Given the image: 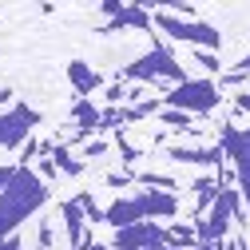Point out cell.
<instances>
[{
	"instance_id": "1",
	"label": "cell",
	"mask_w": 250,
	"mask_h": 250,
	"mask_svg": "<svg viewBox=\"0 0 250 250\" xmlns=\"http://www.w3.org/2000/svg\"><path fill=\"white\" fill-rule=\"evenodd\" d=\"M44 203H48V183L32 167H16L12 183L4 187V195H0V242L12 238L24 218H32Z\"/></svg>"
},
{
	"instance_id": "2",
	"label": "cell",
	"mask_w": 250,
	"mask_h": 250,
	"mask_svg": "<svg viewBox=\"0 0 250 250\" xmlns=\"http://www.w3.org/2000/svg\"><path fill=\"white\" fill-rule=\"evenodd\" d=\"M123 80H135V83H147V87H159V80H175V83H187V72L179 68V60L171 52V44H159L155 40V48L135 60V64L123 68Z\"/></svg>"
},
{
	"instance_id": "3",
	"label": "cell",
	"mask_w": 250,
	"mask_h": 250,
	"mask_svg": "<svg viewBox=\"0 0 250 250\" xmlns=\"http://www.w3.org/2000/svg\"><path fill=\"white\" fill-rule=\"evenodd\" d=\"M151 24H159L171 40L195 44V52H214V48H223V32H218L214 24H207V20H183V16L167 12V8H159V12H151Z\"/></svg>"
},
{
	"instance_id": "4",
	"label": "cell",
	"mask_w": 250,
	"mask_h": 250,
	"mask_svg": "<svg viewBox=\"0 0 250 250\" xmlns=\"http://www.w3.org/2000/svg\"><path fill=\"white\" fill-rule=\"evenodd\" d=\"M218 100H223V87L214 80H187L167 96V107L183 111V115H207L218 107Z\"/></svg>"
},
{
	"instance_id": "5",
	"label": "cell",
	"mask_w": 250,
	"mask_h": 250,
	"mask_svg": "<svg viewBox=\"0 0 250 250\" xmlns=\"http://www.w3.org/2000/svg\"><path fill=\"white\" fill-rule=\"evenodd\" d=\"M223 155H227V163L234 171L238 199H246V207H250V127L227 123L223 127Z\"/></svg>"
},
{
	"instance_id": "6",
	"label": "cell",
	"mask_w": 250,
	"mask_h": 250,
	"mask_svg": "<svg viewBox=\"0 0 250 250\" xmlns=\"http://www.w3.org/2000/svg\"><path fill=\"white\" fill-rule=\"evenodd\" d=\"M111 246L115 250H151V246H167V230L159 227V223H135V227H123V230H115V238H111Z\"/></svg>"
},
{
	"instance_id": "7",
	"label": "cell",
	"mask_w": 250,
	"mask_h": 250,
	"mask_svg": "<svg viewBox=\"0 0 250 250\" xmlns=\"http://www.w3.org/2000/svg\"><path fill=\"white\" fill-rule=\"evenodd\" d=\"M36 111L28 107V104H16V107H8L4 115H0V147H20L24 139H28V131L36 127Z\"/></svg>"
},
{
	"instance_id": "8",
	"label": "cell",
	"mask_w": 250,
	"mask_h": 250,
	"mask_svg": "<svg viewBox=\"0 0 250 250\" xmlns=\"http://www.w3.org/2000/svg\"><path fill=\"white\" fill-rule=\"evenodd\" d=\"M139 203H143L147 223H159V218H175L179 214V199L167 195V191H147V195H139Z\"/></svg>"
},
{
	"instance_id": "9",
	"label": "cell",
	"mask_w": 250,
	"mask_h": 250,
	"mask_svg": "<svg viewBox=\"0 0 250 250\" xmlns=\"http://www.w3.org/2000/svg\"><path fill=\"white\" fill-rule=\"evenodd\" d=\"M104 223H111L115 230L143 223V203H139V199H119V203H111V207L104 210Z\"/></svg>"
},
{
	"instance_id": "10",
	"label": "cell",
	"mask_w": 250,
	"mask_h": 250,
	"mask_svg": "<svg viewBox=\"0 0 250 250\" xmlns=\"http://www.w3.org/2000/svg\"><path fill=\"white\" fill-rule=\"evenodd\" d=\"M171 159H179V163H199V167H223L227 163V155H223V147H171Z\"/></svg>"
},
{
	"instance_id": "11",
	"label": "cell",
	"mask_w": 250,
	"mask_h": 250,
	"mask_svg": "<svg viewBox=\"0 0 250 250\" xmlns=\"http://www.w3.org/2000/svg\"><path fill=\"white\" fill-rule=\"evenodd\" d=\"M107 16H115L111 28H155L151 24V12L147 8H123V4H104Z\"/></svg>"
},
{
	"instance_id": "12",
	"label": "cell",
	"mask_w": 250,
	"mask_h": 250,
	"mask_svg": "<svg viewBox=\"0 0 250 250\" xmlns=\"http://www.w3.org/2000/svg\"><path fill=\"white\" fill-rule=\"evenodd\" d=\"M60 218H64V227H68V242L80 246L83 242V203L80 199H68L64 207H60Z\"/></svg>"
},
{
	"instance_id": "13",
	"label": "cell",
	"mask_w": 250,
	"mask_h": 250,
	"mask_svg": "<svg viewBox=\"0 0 250 250\" xmlns=\"http://www.w3.org/2000/svg\"><path fill=\"white\" fill-rule=\"evenodd\" d=\"M68 76H72L76 91H83V96H87V91H96V87H104V80H100L96 72H91V68L83 64V60H72V64H68Z\"/></svg>"
},
{
	"instance_id": "14",
	"label": "cell",
	"mask_w": 250,
	"mask_h": 250,
	"mask_svg": "<svg viewBox=\"0 0 250 250\" xmlns=\"http://www.w3.org/2000/svg\"><path fill=\"white\" fill-rule=\"evenodd\" d=\"M167 246H175V250H183V246H195V227H183V223H175V227L167 230Z\"/></svg>"
},
{
	"instance_id": "15",
	"label": "cell",
	"mask_w": 250,
	"mask_h": 250,
	"mask_svg": "<svg viewBox=\"0 0 250 250\" xmlns=\"http://www.w3.org/2000/svg\"><path fill=\"white\" fill-rule=\"evenodd\" d=\"M72 115H76V123H80L83 131H91V127H100V111L91 107V104H76V111H72Z\"/></svg>"
},
{
	"instance_id": "16",
	"label": "cell",
	"mask_w": 250,
	"mask_h": 250,
	"mask_svg": "<svg viewBox=\"0 0 250 250\" xmlns=\"http://www.w3.org/2000/svg\"><path fill=\"white\" fill-rule=\"evenodd\" d=\"M56 167H60V171H68V175H80V167H83V163H76L64 147H56Z\"/></svg>"
},
{
	"instance_id": "17",
	"label": "cell",
	"mask_w": 250,
	"mask_h": 250,
	"mask_svg": "<svg viewBox=\"0 0 250 250\" xmlns=\"http://www.w3.org/2000/svg\"><path fill=\"white\" fill-rule=\"evenodd\" d=\"M159 119L167 123V127H179V131H187V127H191V115H183V111H171V107H167Z\"/></svg>"
},
{
	"instance_id": "18",
	"label": "cell",
	"mask_w": 250,
	"mask_h": 250,
	"mask_svg": "<svg viewBox=\"0 0 250 250\" xmlns=\"http://www.w3.org/2000/svg\"><path fill=\"white\" fill-rule=\"evenodd\" d=\"M195 60H199V64H203L207 72H218V68H223V60H218L214 52H195Z\"/></svg>"
},
{
	"instance_id": "19",
	"label": "cell",
	"mask_w": 250,
	"mask_h": 250,
	"mask_svg": "<svg viewBox=\"0 0 250 250\" xmlns=\"http://www.w3.org/2000/svg\"><path fill=\"white\" fill-rule=\"evenodd\" d=\"M12 175H16V167H0V195H4V187L12 183Z\"/></svg>"
},
{
	"instance_id": "20",
	"label": "cell",
	"mask_w": 250,
	"mask_h": 250,
	"mask_svg": "<svg viewBox=\"0 0 250 250\" xmlns=\"http://www.w3.org/2000/svg\"><path fill=\"white\" fill-rule=\"evenodd\" d=\"M234 107H238V111H242V115H246V111H250V91H242V96H238V100H234Z\"/></svg>"
},
{
	"instance_id": "21",
	"label": "cell",
	"mask_w": 250,
	"mask_h": 250,
	"mask_svg": "<svg viewBox=\"0 0 250 250\" xmlns=\"http://www.w3.org/2000/svg\"><path fill=\"white\" fill-rule=\"evenodd\" d=\"M234 72H238V76H250V56H242V60H238V68H234Z\"/></svg>"
},
{
	"instance_id": "22",
	"label": "cell",
	"mask_w": 250,
	"mask_h": 250,
	"mask_svg": "<svg viewBox=\"0 0 250 250\" xmlns=\"http://www.w3.org/2000/svg\"><path fill=\"white\" fill-rule=\"evenodd\" d=\"M8 100H12V91H8V87H0V104H8Z\"/></svg>"
},
{
	"instance_id": "23",
	"label": "cell",
	"mask_w": 250,
	"mask_h": 250,
	"mask_svg": "<svg viewBox=\"0 0 250 250\" xmlns=\"http://www.w3.org/2000/svg\"><path fill=\"white\" fill-rule=\"evenodd\" d=\"M151 250H175V246H151Z\"/></svg>"
}]
</instances>
